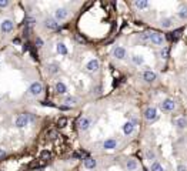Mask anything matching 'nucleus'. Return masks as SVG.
<instances>
[{"label":"nucleus","instance_id":"nucleus-1","mask_svg":"<svg viewBox=\"0 0 187 171\" xmlns=\"http://www.w3.org/2000/svg\"><path fill=\"white\" fill-rule=\"evenodd\" d=\"M149 41H151L156 46H163L164 41H166V39H164L163 34H160L157 32H153V33H149Z\"/></svg>","mask_w":187,"mask_h":171},{"label":"nucleus","instance_id":"nucleus-2","mask_svg":"<svg viewBox=\"0 0 187 171\" xmlns=\"http://www.w3.org/2000/svg\"><path fill=\"white\" fill-rule=\"evenodd\" d=\"M43 93V84L40 81H34L30 84V87H29V94L32 96H40Z\"/></svg>","mask_w":187,"mask_h":171},{"label":"nucleus","instance_id":"nucleus-3","mask_svg":"<svg viewBox=\"0 0 187 171\" xmlns=\"http://www.w3.org/2000/svg\"><path fill=\"white\" fill-rule=\"evenodd\" d=\"M29 123H30L29 113H23V114H20V116L16 118V127H19V128H23V127H26Z\"/></svg>","mask_w":187,"mask_h":171},{"label":"nucleus","instance_id":"nucleus-4","mask_svg":"<svg viewBox=\"0 0 187 171\" xmlns=\"http://www.w3.org/2000/svg\"><path fill=\"white\" fill-rule=\"evenodd\" d=\"M69 16V10L66 7H60V9H56L54 12V20L56 22H61V20H66Z\"/></svg>","mask_w":187,"mask_h":171},{"label":"nucleus","instance_id":"nucleus-5","mask_svg":"<svg viewBox=\"0 0 187 171\" xmlns=\"http://www.w3.org/2000/svg\"><path fill=\"white\" fill-rule=\"evenodd\" d=\"M160 109H161L163 111H173V110L176 109V103H174L171 99H166V100H163V101L160 103Z\"/></svg>","mask_w":187,"mask_h":171},{"label":"nucleus","instance_id":"nucleus-6","mask_svg":"<svg viewBox=\"0 0 187 171\" xmlns=\"http://www.w3.org/2000/svg\"><path fill=\"white\" fill-rule=\"evenodd\" d=\"M144 118H146L147 121L156 120V118H157V110H156V107H149V109H146V111H144Z\"/></svg>","mask_w":187,"mask_h":171},{"label":"nucleus","instance_id":"nucleus-7","mask_svg":"<svg viewBox=\"0 0 187 171\" xmlns=\"http://www.w3.org/2000/svg\"><path fill=\"white\" fill-rule=\"evenodd\" d=\"M43 24H44V27H46L47 30H52V32H54V30H59V23H57L54 19H52V17L46 19Z\"/></svg>","mask_w":187,"mask_h":171},{"label":"nucleus","instance_id":"nucleus-8","mask_svg":"<svg viewBox=\"0 0 187 171\" xmlns=\"http://www.w3.org/2000/svg\"><path fill=\"white\" fill-rule=\"evenodd\" d=\"M83 164H84V167L87 170H94L96 165H97V160L93 158V157H86L84 161H83Z\"/></svg>","mask_w":187,"mask_h":171},{"label":"nucleus","instance_id":"nucleus-9","mask_svg":"<svg viewBox=\"0 0 187 171\" xmlns=\"http://www.w3.org/2000/svg\"><path fill=\"white\" fill-rule=\"evenodd\" d=\"M126 54H127L126 49H123V47H120V46L114 47V50H113V56H114L116 59H119V60H123V59H126Z\"/></svg>","mask_w":187,"mask_h":171},{"label":"nucleus","instance_id":"nucleus-10","mask_svg":"<svg viewBox=\"0 0 187 171\" xmlns=\"http://www.w3.org/2000/svg\"><path fill=\"white\" fill-rule=\"evenodd\" d=\"M156 78H157V76H156V73L151 71V70H146V71L143 73V80H144L146 83H154Z\"/></svg>","mask_w":187,"mask_h":171},{"label":"nucleus","instance_id":"nucleus-11","mask_svg":"<svg viewBox=\"0 0 187 171\" xmlns=\"http://www.w3.org/2000/svg\"><path fill=\"white\" fill-rule=\"evenodd\" d=\"M90 126H91V120H90L89 117H81V118H80V121H79V128H80V130L86 131V130L90 128Z\"/></svg>","mask_w":187,"mask_h":171},{"label":"nucleus","instance_id":"nucleus-12","mask_svg":"<svg viewBox=\"0 0 187 171\" xmlns=\"http://www.w3.org/2000/svg\"><path fill=\"white\" fill-rule=\"evenodd\" d=\"M86 68H87L89 71H97V70L100 68V63H99V60H96V59L90 60V61L86 64Z\"/></svg>","mask_w":187,"mask_h":171},{"label":"nucleus","instance_id":"nucleus-13","mask_svg":"<svg viewBox=\"0 0 187 171\" xmlns=\"http://www.w3.org/2000/svg\"><path fill=\"white\" fill-rule=\"evenodd\" d=\"M13 27H15V23H13L12 20H9V19L2 23V32H3V33H10V32L13 30Z\"/></svg>","mask_w":187,"mask_h":171},{"label":"nucleus","instance_id":"nucleus-14","mask_svg":"<svg viewBox=\"0 0 187 171\" xmlns=\"http://www.w3.org/2000/svg\"><path fill=\"white\" fill-rule=\"evenodd\" d=\"M116 145H117V141H116L114 138H107V140H104V143H103V148H104V150H114Z\"/></svg>","mask_w":187,"mask_h":171},{"label":"nucleus","instance_id":"nucleus-15","mask_svg":"<svg viewBox=\"0 0 187 171\" xmlns=\"http://www.w3.org/2000/svg\"><path fill=\"white\" fill-rule=\"evenodd\" d=\"M134 127H136V124H134L133 121H127V123L123 126V133H124L126 135H130V134L134 131Z\"/></svg>","mask_w":187,"mask_h":171},{"label":"nucleus","instance_id":"nucleus-16","mask_svg":"<svg viewBox=\"0 0 187 171\" xmlns=\"http://www.w3.org/2000/svg\"><path fill=\"white\" fill-rule=\"evenodd\" d=\"M54 89H56V93L57 94H64L67 91V87H66V84L63 81H57L56 85H54Z\"/></svg>","mask_w":187,"mask_h":171},{"label":"nucleus","instance_id":"nucleus-17","mask_svg":"<svg viewBox=\"0 0 187 171\" xmlns=\"http://www.w3.org/2000/svg\"><path fill=\"white\" fill-rule=\"evenodd\" d=\"M126 167H127V170H129V171H136V170H137V167H139V164H137V161H136V160L129 158V160H127V162H126Z\"/></svg>","mask_w":187,"mask_h":171},{"label":"nucleus","instance_id":"nucleus-18","mask_svg":"<svg viewBox=\"0 0 187 171\" xmlns=\"http://www.w3.org/2000/svg\"><path fill=\"white\" fill-rule=\"evenodd\" d=\"M186 126H187V120H186V117H178V118L176 120V127H177L178 130H184Z\"/></svg>","mask_w":187,"mask_h":171},{"label":"nucleus","instance_id":"nucleus-19","mask_svg":"<svg viewBox=\"0 0 187 171\" xmlns=\"http://www.w3.org/2000/svg\"><path fill=\"white\" fill-rule=\"evenodd\" d=\"M160 24H161L163 29H170V27L173 26V19H170V17L161 19V20H160Z\"/></svg>","mask_w":187,"mask_h":171},{"label":"nucleus","instance_id":"nucleus-20","mask_svg":"<svg viewBox=\"0 0 187 171\" xmlns=\"http://www.w3.org/2000/svg\"><path fill=\"white\" fill-rule=\"evenodd\" d=\"M134 6L137 7V9H147L149 7V2H147V0H136V2H134Z\"/></svg>","mask_w":187,"mask_h":171},{"label":"nucleus","instance_id":"nucleus-21","mask_svg":"<svg viewBox=\"0 0 187 171\" xmlns=\"http://www.w3.org/2000/svg\"><path fill=\"white\" fill-rule=\"evenodd\" d=\"M24 27H27V29H32L34 24H36V19L33 17V16H27L26 17V20H24Z\"/></svg>","mask_w":187,"mask_h":171},{"label":"nucleus","instance_id":"nucleus-22","mask_svg":"<svg viewBox=\"0 0 187 171\" xmlns=\"http://www.w3.org/2000/svg\"><path fill=\"white\" fill-rule=\"evenodd\" d=\"M56 50H57V53L61 54V56H66V54H67V47H66L63 43H59V44L56 46Z\"/></svg>","mask_w":187,"mask_h":171},{"label":"nucleus","instance_id":"nucleus-23","mask_svg":"<svg viewBox=\"0 0 187 171\" xmlns=\"http://www.w3.org/2000/svg\"><path fill=\"white\" fill-rule=\"evenodd\" d=\"M46 68H47V73H49V74H56V73H59V66L54 64V63H53V64H47Z\"/></svg>","mask_w":187,"mask_h":171},{"label":"nucleus","instance_id":"nucleus-24","mask_svg":"<svg viewBox=\"0 0 187 171\" xmlns=\"http://www.w3.org/2000/svg\"><path fill=\"white\" fill-rule=\"evenodd\" d=\"M146 158H147L150 162H151V161L154 162V160H156V151L151 150V148H149V150L146 151Z\"/></svg>","mask_w":187,"mask_h":171},{"label":"nucleus","instance_id":"nucleus-25","mask_svg":"<svg viewBox=\"0 0 187 171\" xmlns=\"http://www.w3.org/2000/svg\"><path fill=\"white\" fill-rule=\"evenodd\" d=\"M177 16H178L181 20H187V7H186V6H184V7H180Z\"/></svg>","mask_w":187,"mask_h":171},{"label":"nucleus","instance_id":"nucleus-26","mask_svg":"<svg viewBox=\"0 0 187 171\" xmlns=\"http://www.w3.org/2000/svg\"><path fill=\"white\" fill-rule=\"evenodd\" d=\"M150 171H164V168H163V165H161L160 162L154 161V162L151 164V167H150Z\"/></svg>","mask_w":187,"mask_h":171},{"label":"nucleus","instance_id":"nucleus-27","mask_svg":"<svg viewBox=\"0 0 187 171\" xmlns=\"http://www.w3.org/2000/svg\"><path fill=\"white\" fill-rule=\"evenodd\" d=\"M64 103H66V106H74L76 103H77V100H76V97H71V96H69V97H66L64 99Z\"/></svg>","mask_w":187,"mask_h":171},{"label":"nucleus","instance_id":"nucleus-28","mask_svg":"<svg viewBox=\"0 0 187 171\" xmlns=\"http://www.w3.org/2000/svg\"><path fill=\"white\" fill-rule=\"evenodd\" d=\"M67 126V118L66 117H60L59 120H57V127L59 128H64Z\"/></svg>","mask_w":187,"mask_h":171},{"label":"nucleus","instance_id":"nucleus-29","mask_svg":"<svg viewBox=\"0 0 187 171\" xmlns=\"http://www.w3.org/2000/svg\"><path fill=\"white\" fill-rule=\"evenodd\" d=\"M181 32H183L181 29H177V30H174V32L171 33V36H170V39L176 41V40H177V39H178V37L181 36Z\"/></svg>","mask_w":187,"mask_h":171},{"label":"nucleus","instance_id":"nucleus-30","mask_svg":"<svg viewBox=\"0 0 187 171\" xmlns=\"http://www.w3.org/2000/svg\"><path fill=\"white\" fill-rule=\"evenodd\" d=\"M40 158H42V160H44V161H46V160H50V158H52V153H50V151H47V150H44V151H42Z\"/></svg>","mask_w":187,"mask_h":171},{"label":"nucleus","instance_id":"nucleus-31","mask_svg":"<svg viewBox=\"0 0 187 171\" xmlns=\"http://www.w3.org/2000/svg\"><path fill=\"white\" fill-rule=\"evenodd\" d=\"M168 53H170L168 47H163V49L160 50V57H161V59H167V57H168Z\"/></svg>","mask_w":187,"mask_h":171},{"label":"nucleus","instance_id":"nucleus-32","mask_svg":"<svg viewBox=\"0 0 187 171\" xmlns=\"http://www.w3.org/2000/svg\"><path fill=\"white\" fill-rule=\"evenodd\" d=\"M133 63L137 64V66H140V64L144 63V59H143L141 56H133Z\"/></svg>","mask_w":187,"mask_h":171},{"label":"nucleus","instance_id":"nucleus-33","mask_svg":"<svg viewBox=\"0 0 187 171\" xmlns=\"http://www.w3.org/2000/svg\"><path fill=\"white\" fill-rule=\"evenodd\" d=\"M34 47H36V49H42V47H43V40H42L40 37L36 39V41H34Z\"/></svg>","mask_w":187,"mask_h":171},{"label":"nucleus","instance_id":"nucleus-34","mask_svg":"<svg viewBox=\"0 0 187 171\" xmlns=\"http://www.w3.org/2000/svg\"><path fill=\"white\" fill-rule=\"evenodd\" d=\"M47 137L49 138H56L57 137V131L56 130H49L47 131Z\"/></svg>","mask_w":187,"mask_h":171},{"label":"nucleus","instance_id":"nucleus-35","mask_svg":"<svg viewBox=\"0 0 187 171\" xmlns=\"http://www.w3.org/2000/svg\"><path fill=\"white\" fill-rule=\"evenodd\" d=\"M7 6H9L7 0H0V7H7Z\"/></svg>","mask_w":187,"mask_h":171},{"label":"nucleus","instance_id":"nucleus-36","mask_svg":"<svg viewBox=\"0 0 187 171\" xmlns=\"http://www.w3.org/2000/svg\"><path fill=\"white\" fill-rule=\"evenodd\" d=\"M177 171H187V167L183 165V164H180V165H177Z\"/></svg>","mask_w":187,"mask_h":171},{"label":"nucleus","instance_id":"nucleus-37","mask_svg":"<svg viewBox=\"0 0 187 171\" xmlns=\"http://www.w3.org/2000/svg\"><path fill=\"white\" fill-rule=\"evenodd\" d=\"M76 40H77L79 43H86V39L81 37V36H76Z\"/></svg>","mask_w":187,"mask_h":171},{"label":"nucleus","instance_id":"nucleus-38","mask_svg":"<svg viewBox=\"0 0 187 171\" xmlns=\"http://www.w3.org/2000/svg\"><path fill=\"white\" fill-rule=\"evenodd\" d=\"M81 155H83V154H81V153H74V154H73V155H71V157H73V158H80V157H81Z\"/></svg>","mask_w":187,"mask_h":171},{"label":"nucleus","instance_id":"nucleus-39","mask_svg":"<svg viewBox=\"0 0 187 171\" xmlns=\"http://www.w3.org/2000/svg\"><path fill=\"white\" fill-rule=\"evenodd\" d=\"M5 155H6V151L5 150H0V158H3Z\"/></svg>","mask_w":187,"mask_h":171},{"label":"nucleus","instance_id":"nucleus-40","mask_svg":"<svg viewBox=\"0 0 187 171\" xmlns=\"http://www.w3.org/2000/svg\"><path fill=\"white\" fill-rule=\"evenodd\" d=\"M70 107L69 106H60V110H69Z\"/></svg>","mask_w":187,"mask_h":171},{"label":"nucleus","instance_id":"nucleus-41","mask_svg":"<svg viewBox=\"0 0 187 171\" xmlns=\"http://www.w3.org/2000/svg\"><path fill=\"white\" fill-rule=\"evenodd\" d=\"M13 43H16V44H19V43H20V40H19V39H15V40H13Z\"/></svg>","mask_w":187,"mask_h":171}]
</instances>
